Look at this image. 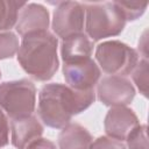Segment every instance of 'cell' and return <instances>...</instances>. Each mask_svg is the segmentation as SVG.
<instances>
[{"mask_svg": "<svg viewBox=\"0 0 149 149\" xmlns=\"http://www.w3.org/2000/svg\"><path fill=\"white\" fill-rule=\"evenodd\" d=\"M94 100V90L76 91L59 83L47 84L38 94L37 113L45 126L61 129L70 123L73 115L88 108Z\"/></svg>", "mask_w": 149, "mask_h": 149, "instance_id": "obj_1", "label": "cell"}, {"mask_svg": "<svg viewBox=\"0 0 149 149\" xmlns=\"http://www.w3.org/2000/svg\"><path fill=\"white\" fill-rule=\"evenodd\" d=\"M57 45V37L48 30L29 34L22 37L17 62L31 78L47 81L54 77L59 65Z\"/></svg>", "mask_w": 149, "mask_h": 149, "instance_id": "obj_2", "label": "cell"}, {"mask_svg": "<svg viewBox=\"0 0 149 149\" xmlns=\"http://www.w3.org/2000/svg\"><path fill=\"white\" fill-rule=\"evenodd\" d=\"M85 30L93 41L118 36L125 28L126 17L115 1L85 2Z\"/></svg>", "mask_w": 149, "mask_h": 149, "instance_id": "obj_3", "label": "cell"}, {"mask_svg": "<svg viewBox=\"0 0 149 149\" xmlns=\"http://www.w3.org/2000/svg\"><path fill=\"white\" fill-rule=\"evenodd\" d=\"M36 104V87L28 79L3 81L0 84V108L10 120L33 115Z\"/></svg>", "mask_w": 149, "mask_h": 149, "instance_id": "obj_4", "label": "cell"}, {"mask_svg": "<svg viewBox=\"0 0 149 149\" xmlns=\"http://www.w3.org/2000/svg\"><path fill=\"white\" fill-rule=\"evenodd\" d=\"M95 59L105 73L123 77L134 70L139 63V55L123 42L107 41L97 47Z\"/></svg>", "mask_w": 149, "mask_h": 149, "instance_id": "obj_5", "label": "cell"}, {"mask_svg": "<svg viewBox=\"0 0 149 149\" xmlns=\"http://www.w3.org/2000/svg\"><path fill=\"white\" fill-rule=\"evenodd\" d=\"M85 9L78 1H63L58 2L54 10L52 30L57 36L63 40L80 34L84 28Z\"/></svg>", "mask_w": 149, "mask_h": 149, "instance_id": "obj_6", "label": "cell"}, {"mask_svg": "<svg viewBox=\"0 0 149 149\" xmlns=\"http://www.w3.org/2000/svg\"><path fill=\"white\" fill-rule=\"evenodd\" d=\"M98 99L106 106H127L135 97V88L130 80L121 76L104 77L97 86Z\"/></svg>", "mask_w": 149, "mask_h": 149, "instance_id": "obj_7", "label": "cell"}, {"mask_svg": "<svg viewBox=\"0 0 149 149\" xmlns=\"http://www.w3.org/2000/svg\"><path fill=\"white\" fill-rule=\"evenodd\" d=\"M100 69L92 59L65 63L63 65V76L69 87L76 91L93 90L100 78Z\"/></svg>", "mask_w": 149, "mask_h": 149, "instance_id": "obj_8", "label": "cell"}, {"mask_svg": "<svg viewBox=\"0 0 149 149\" xmlns=\"http://www.w3.org/2000/svg\"><path fill=\"white\" fill-rule=\"evenodd\" d=\"M140 125L137 115L133 109L126 106L112 107L104 121L106 134L115 140L123 141L128 136V134Z\"/></svg>", "mask_w": 149, "mask_h": 149, "instance_id": "obj_9", "label": "cell"}, {"mask_svg": "<svg viewBox=\"0 0 149 149\" xmlns=\"http://www.w3.org/2000/svg\"><path fill=\"white\" fill-rule=\"evenodd\" d=\"M49 12L40 3H26L19 12L15 29L24 37L33 33L45 31L49 28Z\"/></svg>", "mask_w": 149, "mask_h": 149, "instance_id": "obj_10", "label": "cell"}, {"mask_svg": "<svg viewBox=\"0 0 149 149\" xmlns=\"http://www.w3.org/2000/svg\"><path fill=\"white\" fill-rule=\"evenodd\" d=\"M12 144L16 149H26L33 141L41 137L43 126L37 118L30 115L23 119L10 120Z\"/></svg>", "mask_w": 149, "mask_h": 149, "instance_id": "obj_11", "label": "cell"}, {"mask_svg": "<svg viewBox=\"0 0 149 149\" xmlns=\"http://www.w3.org/2000/svg\"><path fill=\"white\" fill-rule=\"evenodd\" d=\"M92 51L93 42L83 33L64 38L61 45V54L64 64L88 59L91 58Z\"/></svg>", "mask_w": 149, "mask_h": 149, "instance_id": "obj_12", "label": "cell"}, {"mask_svg": "<svg viewBox=\"0 0 149 149\" xmlns=\"http://www.w3.org/2000/svg\"><path fill=\"white\" fill-rule=\"evenodd\" d=\"M93 139L79 123H69L58 134L59 149H91Z\"/></svg>", "mask_w": 149, "mask_h": 149, "instance_id": "obj_13", "label": "cell"}, {"mask_svg": "<svg viewBox=\"0 0 149 149\" xmlns=\"http://www.w3.org/2000/svg\"><path fill=\"white\" fill-rule=\"evenodd\" d=\"M24 5V1L0 0V33L8 31L16 24L19 12Z\"/></svg>", "mask_w": 149, "mask_h": 149, "instance_id": "obj_14", "label": "cell"}, {"mask_svg": "<svg viewBox=\"0 0 149 149\" xmlns=\"http://www.w3.org/2000/svg\"><path fill=\"white\" fill-rule=\"evenodd\" d=\"M19 50V40L14 33H0V59L13 57Z\"/></svg>", "mask_w": 149, "mask_h": 149, "instance_id": "obj_15", "label": "cell"}, {"mask_svg": "<svg viewBox=\"0 0 149 149\" xmlns=\"http://www.w3.org/2000/svg\"><path fill=\"white\" fill-rule=\"evenodd\" d=\"M128 149H149L147 126L139 125L126 137Z\"/></svg>", "mask_w": 149, "mask_h": 149, "instance_id": "obj_16", "label": "cell"}, {"mask_svg": "<svg viewBox=\"0 0 149 149\" xmlns=\"http://www.w3.org/2000/svg\"><path fill=\"white\" fill-rule=\"evenodd\" d=\"M133 72V79L136 84V86L139 87L140 92L147 97L148 94V73H149V69H148V61L143 59L140 61V63L136 64V66L134 68Z\"/></svg>", "mask_w": 149, "mask_h": 149, "instance_id": "obj_17", "label": "cell"}, {"mask_svg": "<svg viewBox=\"0 0 149 149\" xmlns=\"http://www.w3.org/2000/svg\"><path fill=\"white\" fill-rule=\"evenodd\" d=\"M115 2L122 10L126 21L127 20L133 21L140 17L144 13L148 6L147 2H139V1H115Z\"/></svg>", "mask_w": 149, "mask_h": 149, "instance_id": "obj_18", "label": "cell"}, {"mask_svg": "<svg viewBox=\"0 0 149 149\" xmlns=\"http://www.w3.org/2000/svg\"><path fill=\"white\" fill-rule=\"evenodd\" d=\"M91 149H126L122 141L112 139L109 136H100L92 142Z\"/></svg>", "mask_w": 149, "mask_h": 149, "instance_id": "obj_19", "label": "cell"}, {"mask_svg": "<svg viewBox=\"0 0 149 149\" xmlns=\"http://www.w3.org/2000/svg\"><path fill=\"white\" fill-rule=\"evenodd\" d=\"M8 134H9L8 119L5 115V113L2 112V109L0 108V148L8 144V142H9Z\"/></svg>", "mask_w": 149, "mask_h": 149, "instance_id": "obj_20", "label": "cell"}, {"mask_svg": "<svg viewBox=\"0 0 149 149\" xmlns=\"http://www.w3.org/2000/svg\"><path fill=\"white\" fill-rule=\"evenodd\" d=\"M26 149H57L56 144L47 139H37L33 141Z\"/></svg>", "mask_w": 149, "mask_h": 149, "instance_id": "obj_21", "label": "cell"}, {"mask_svg": "<svg viewBox=\"0 0 149 149\" xmlns=\"http://www.w3.org/2000/svg\"><path fill=\"white\" fill-rule=\"evenodd\" d=\"M0 78H1V71H0Z\"/></svg>", "mask_w": 149, "mask_h": 149, "instance_id": "obj_22", "label": "cell"}]
</instances>
